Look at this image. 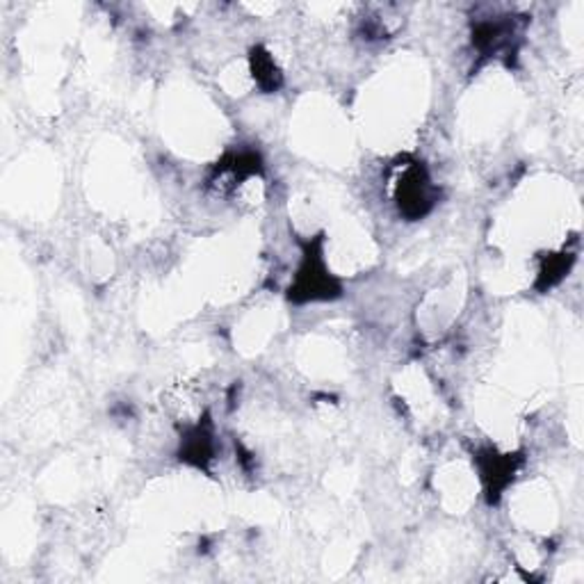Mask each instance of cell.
Segmentation results:
<instances>
[{"mask_svg":"<svg viewBox=\"0 0 584 584\" xmlns=\"http://www.w3.org/2000/svg\"><path fill=\"white\" fill-rule=\"evenodd\" d=\"M254 76L265 89H275L279 85V71H276V64L272 62L269 55H259L256 57V67Z\"/></svg>","mask_w":584,"mask_h":584,"instance_id":"7a4b0ae2","label":"cell"},{"mask_svg":"<svg viewBox=\"0 0 584 584\" xmlns=\"http://www.w3.org/2000/svg\"><path fill=\"white\" fill-rule=\"evenodd\" d=\"M432 181L427 177V171L423 167L414 165L408 167L407 171L402 174V178L398 181V192H395V197H398L399 208H402L407 215L411 218H420L424 212L432 208Z\"/></svg>","mask_w":584,"mask_h":584,"instance_id":"6da1fadb","label":"cell"}]
</instances>
